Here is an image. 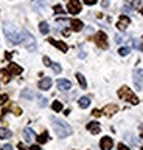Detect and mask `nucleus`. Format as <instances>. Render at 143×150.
I'll use <instances>...</instances> for the list:
<instances>
[{"instance_id":"1","label":"nucleus","mask_w":143,"mask_h":150,"mask_svg":"<svg viewBox=\"0 0 143 150\" xmlns=\"http://www.w3.org/2000/svg\"><path fill=\"white\" fill-rule=\"evenodd\" d=\"M3 33H5V36H6L9 43H14L16 45V43L22 42V33L13 23H9V22H5L3 23Z\"/></svg>"},{"instance_id":"2","label":"nucleus","mask_w":143,"mask_h":150,"mask_svg":"<svg viewBox=\"0 0 143 150\" xmlns=\"http://www.w3.org/2000/svg\"><path fill=\"white\" fill-rule=\"evenodd\" d=\"M51 122H53V129L59 138H65L72 135V127L67 122H64L62 119H56V118H51Z\"/></svg>"},{"instance_id":"3","label":"nucleus","mask_w":143,"mask_h":150,"mask_svg":"<svg viewBox=\"0 0 143 150\" xmlns=\"http://www.w3.org/2000/svg\"><path fill=\"white\" fill-rule=\"evenodd\" d=\"M118 96L122 98V99H124V101H129L131 104H134V105H137V104L140 102V101H139V98H137L135 94L129 90V87H126V85L122 87V88L118 90Z\"/></svg>"},{"instance_id":"4","label":"nucleus","mask_w":143,"mask_h":150,"mask_svg":"<svg viewBox=\"0 0 143 150\" xmlns=\"http://www.w3.org/2000/svg\"><path fill=\"white\" fill-rule=\"evenodd\" d=\"M20 43H24V45H25V48L26 50H28V51H36V40H34V37H33L31 34H30V33L28 31H22V42Z\"/></svg>"},{"instance_id":"5","label":"nucleus","mask_w":143,"mask_h":150,"mask_svg":"<svg viewBox=\"0 0 143 150\" xmlns=\"http://www.w3.org/2000/svg\"><path fill=\"white\" fill-rule=\"evenodd\" d=\"M93 40H95V43L100 48H103V50H106V48H109V45H107V36H106V33H103V31H98L95 36H93Z\"/></svg>"},{"instance_id":"6","label":"nucleus","mask_w":143,"mask_h":150,"mask_svg":"<svg viewBox=\"0 0 143 150\" xmlns=\"http://www.w3.org/2000/svg\"><path fill=\"white\" fill-rule=\"evenodd\" d=\"M67 9H69L70 14H78V13H81V3H79V0H69Z\"/></svg>"},{"instance_id":"7","label":"nucleus","mask_w":143,"mask_h":150,"mask_svg":"<svg viewBox=\"0 0 143 150\" xmlns=\"http://www.w3.org/2000/svg\"><path fill=\"white\" fill-rule=\"evenodd\" d=\"M132 77H134L135 87L139 88V90H142V88H143V71L135 70V71H134V74H132Z\"/></svg>"},{"instance_id":"8","label":"nucleus","mask_w":143,"mask_h":150,"mask_svg":"<svg viewBox=\"0 0 143 150\" xmlns=\"http://www.w3.org/2000/svg\"><path fill=\"white\" fill-rule=\"evenodd\" d=\"M100 147H101V150H111V149L114 147V141H112V138H109V136L101 138V141H100Z\"/></svg>"},{"instance_id":"9","label":"nucleus","mask_w":143,"mask_h":150,"mask_svg":"<svg viewBox=\"0 0 143 150\" xmlns=\"http://www.w3.org/2000/svg\"><path fill=\"white\" fill-rule=\"evenodd\" d=\"M131 23V20H129V17L128 16H122V17L118 19V23H117V28L120 30V31H124L126 28H128V25Z\"/></svg>"},{"instance_id":"10","label":"nucleus","mask_w":143,"mask_h":150,"mask_svg":"<svg viewBox=\"0 0 143 150\" xmlns=\"http://www.w3.org/2000/svg\"><path fill=\"white\" fill-rule=\"evenodd\" d=\"M48 42H50L51 45H54V47H56L58 50H61L62 53H65V51H67V50H69V47L65 45L64 42H61V40H56V39H48Z\"/></svg>"},{"instance_id":"11","label":"nucleus","mask_w":143,"mask_h":150,"mask_svg":"<svg viewBox=\"0 0 143 150\" xmlns=\"http://www.w3.org/2000/svg\"><path fill=\"white\" fill-rule=\"evenodd\" d=\"M56 85H58V88H59L61 91L70 90V87H72L70 81H67V79H58V81H56Z\"/></svg>"},{"instance_id":"12","label":"nucleus","mask_w":143,"mask_h":150,"mask_svg":"<svg viewBox=\"0 0 143 150\" xmlns=\"http://www.w3.org/2000/svg\"><path fill=\"white\" fill-rule=\"evenodd\" d=\"M8 71L11 74H16V76H19V74H22V67L20 65H17V64H14V62H11L9 65H8Z\"/></svg>"},{"instance_id":"13","label":"nucleus","mask_w":143,"mask_h":150,"mask_svg":"<svg viewBox=\"0 0 143 150\" xmlns=\"http://www.w3.org/2000/svg\"><path fill=\"white\" fill-rule=\"evenodd\" d=\"M87 130H89L92 135H98L100 130H101L100 122H89V124H87Z\"/></svg>"},{"instance_id":"14","label":"nucleus","mask_w":143,"mask_h":150,"mask_svg":"<svg viewBox=\"0 0 143 150\" xmlns=\"http://www.w3.org/2000/svg\"><path fill=\"white\" fill-rule=\"evenodd\" d=\"M117 110H118V107H117L115 104L106 105V107L103 108V115H106V116H112V115H115V113H117Z\"/></svg>"},{"instance_id":"15","label":"nucleus","mask_w":143,"mask_h":150,"mask_svg":"<svg viewBox=\"0 0 143 150\" xmlns=\"http://www.w3.org/2000/svg\"><path fill=\"white\" fill-rule=\"evenodd\" d=\"M51 79L50 77H44V79H41V82H39V88L41 90H50V87H51Z\"/></svg>"},{"instance_id":"16","label":"nucleus","mask_w":143,"mask_h":150,"mask_svg":"<svg viewBox=\"0 0 143 150\" xmlns=\"http://www.w3.org/2000/svg\"><path fill=\"white\" fill-rule=\"evenodd\" d=\"M70 28L73 30V31H81L82 28H84V25H82V22H81V20L73 19V20H70Z\"/></svg>"},{"instance_id":"17","label":"nucleus","mask_w":143,"mask_h":150,"mask_svg":"<svg viewBox=\"0 0 143 150\" xmlns=\"http://www.w3.org/2000/svg\"><path fill=\"white\" fill-rule=\"evenodd\" d=\"M0 79H2L3 84H8L11 81V73L8 70H0Z\"/></svg>"},{"instance_id":"18","label":"nucleus","mask_w":143,"mask_h":150,"mask_svg":"<svg viewBox=\"0 0 143 150\" xmlns=\"http://www.w3.org/2000/svg\"><path fill=\"white\" fill-rule=\"evenodd\" d=\"M24 138L26 142H31L33 139H34V132H33L31 129H25L24 130Z\"/></svg>"},{"instance_id":"19","label":"nucleus","mask_w":143,"mask_h":150,"mask_svg":"<svg viewBox=\"0 0 143 150\" xmlns=\"http://www.w3.org/2000/svg\"><path fill=\"white\" fill-rule=\"evenodd\" d=\"M79 107L81 108H87L90 105V98L89 96H82V98H79Z\"/></svg>"},{"instance_id":"20","label":"nucleus","mask_w":143,"mask_h":150,"mask_svg":"<svg viewBox=\"0 0 143 150\" xmlns=\"http://www.w3.org/2000/svg\"><path fill=\"white\" fill-rule=\"evenodd\" d=\"M11 136H13V133L8 129H0V139H9Z\"/></svg>"},{"instance_id":"21","label":"nucleus","mask_w":143,"mask_h":150,"mask_svg":"<svg viewBox=\"0 0 143 150\" xmlns=\"http://www.w3.org/2000/svg\"><path fill=\"white\" fill-rule=\"evenodd\" d=\"M39 31L42 34H48V31H50V26H48L47 22H41L39 23Z\"/></svg>"},{"instance_id":"22","label":"nucleus","mask_w":143,"mask_h":150,"mask_svg":"<svg viewBox=\"0 0 143 150\" xmlns=\"http://www.w3.org/2000/svg\"><path fill=\"white\" fill-rule=\"evenodd\" d=\"M76 79H78V82H79V87H81V88H87V82H86L84 76H82L81 73H76Z\"/></svg>"},{"instance_id":"23","label":"nucleus","mask_w":143,"mask_h":150,"mask_svg":"<svg viewBox=\"0 0 143 150\" xmlns=\"http://www.w3.org/2000/svg\"><path fill=\"white\" fill-rule=\"evenodd\" d=\"M22 98H24V99H34L36 96H34V93H33L31 90H28V88H26V90L22 91Z\"/></svg>"},{"instance_id":"24","label":"nucleus","mask_w":143,"mask_h":150,"mask_svg":"<svg viewBox=\"0 0 143 150\" xmlns=\"http://www.w3.org/2000/svg\"><path fill=\"white\" fill-rule=\"evenodd\" d=\"M9 112H13L16 116H20V115H22V110H20V107H19V105H16V104H11Z\"/></svg>"},{"instance_id":"25","label":"nucleus","mask_w":143,"mask_h":150,"mask_svg":"<svg viewBox=\"0 0 143 150\" xmlns=\"http://www.w3.org/2000/svg\"><path fill=\"white\" fill-rule=\"evenodd\" d=\"M47 141H48V135H47V132H44L42 135L37 136V142H39V144H45Z\"/></svg>"},{"instance_id":"26","label":"nucleus","mask_w":143,"mask_h":150,"mask_svg":"<svg viewBox=\"0 0 143 150\" xmlns=\"http://www.w3.org/2000/svg\"><path fill=\"white\" fill-rule=\"evenodd\" d=\"M51 108L54 110V112H61V110H62V104L59 102V101H54L51 104Z\"/></svg>"},{"instance_id":"27","label":"nucleus","mask_w":143,"mask_h":150,"mask_svg":"<svg viewBox=\"0 0 143 150\" xmlns=\"http://www.w3.org/2000/svg\"><path fill=\"white\" fill-rule=\"evenodd\" d=\"M129 51H131V50H129L128 47H122V48L118 50L120 56H128V54H129Z\"/></svg>"},{"instance_id":"28","label":"nucleus","mask_w":143,"mask_h":150,"mask_svg":"<svg viewBox=\"0 0 143 150\" xmlns=\"http://www.w3.org/2000/svg\"><path fill=\"white\" fill-rule=\"evenodd\" d=\"M37 101H39L41 107H45V105H47V99L44 98V96H37Z\"/></svg>"},{"instance_id":"29","label":"nucleus","mask_w":143,"mask_h":150,"mask_svg":"<svg viewBox=\"0 0 143 150\" xmlns=\"http://www.w3.org/2000/svg\"><path fill=\"white\" fill-rule=\"evenodd\" d=\"M54 13H56V14H64V9H62V6H61V5H54Z\"/></svg>"},{"instance_id":"30","label":"nucleus","mask_w":143,"mask_h":150,"mask_svg":"<svg viewBox=\"0 0 143 150\" xmlns=\"http://www.w3.org/2000/svg\"><path fill=\"white\" fill-rule=\"evenodd\" d=\"M51 68H53L54 73H61V65L59 64H51Z\"/></svg>"},{"instance_id":"31","label":"nucleus","mask_w":143,"mask_h":150,"mask_svg":"<svg viewBox=\"0 0 143 150\" xmlns=\"http://www.w3.org/2000/svg\"><path fill=\"white\" fill-rule=\"evenodd\" d=\"M5 102H8V94H0V105H3Z\"/></svg>"},{"instance_id":"32","label":"nucleus","mask_w":143,"mask_h":150,"mask_svg":"<svg viewBox=\"0 0 143 150\" xmlns=\"http://www.w3.org/2000/svg\"><path fill=\"white\" fill-rule=\"evenodd\" d=\"M42 60H44V65H47V67H51V64H53L48 56H44V59H42Z\"/></svg>"},{"instance_id":"33","label":"nucleus","mask_w":143,"mask_h":150,"mask_svg":"<svg viewBox=\"0 0 143 150\" xmlns=\"http://www.w3.org/2000/svg\"><path fill=\"white\" fill-rule=\"evenodd\" d=\"M132 5H129V3H126L124 5V6H123V11H124V13H131V11H132Z\"/></svg>"},{"instance_id":"34","label":"nucleus","mask_w":143,"mask_h":150,"mask_svg":"<svg viewBox=\"0 0 143 150\" xmlns=\"http://www.w3.org/2000/svg\"><path fill=\"white\" fill-rule=\"evenodd\" d=\"M118 150H131L128 146H124V144H118Z\"/></svg>"},{"instance_id":"35","label":"nucleus","mask_w":143,"mask_h":150,"mask_svg":"<svg viewBox=\"0 0 143 150\" xmlns=\"http://www.w3.org/2000/svg\"><path fill=\"white\" fill-rule=\"evenodd\" d=\"M2 150H14L13 146H9V144H5V146H2Z\"/></svg>"},{"instance_id":"36","label":"nucleus","mask_w":143,"mask_h":150,"mask_svg":"<svg viewBox=\"0 0 143 150\" xmlns=\"http://www.w3.org/2000/svg\"><path fill=\"white\" fill-rule=\"evenodd\" d=\"M97 2H98V0H84L86 5H95Z\"/></svg>"},{"instance_id":"37","label":"nucleus","mask_w":143,"mask_h":150,"mask_svg":"<svg viewBox=\"0 0 143 150\" xmlns=\"http://www.w3.org/2000/svg\"><path fill=\"white\" fill-rule=\"evenodd\" d=\"M103 112H100V110H93V116H101Z\"/></svg>"},{"instance_id":"38","label":"nucleus","mask_w":143,"mask_h":150,"mask_svg":"<svg viewBox=\"0 0 143 150\" xmlns=\"http://www.w3.org/2000/svg\"><path fill=\"white\" fill-rule=\"evenodd\" d=\"M101 5H103L104 8H106V6H109V0H101Z\"/></svg>"},{"instance_id":"39","label":"nucleus","mask_w":143,"mask_h":150,"mask_svg":"<svg viewBox=\"0 0 143 150\" xmlns=\"http://www.w3.org/2000/svg\"><path fill=\"white\" fill-rule=\"evenodd\" d=\"M30 150H42V149H41L39 146H31V147H30Z\"/></svg>"},{"instance_id":"40","label":"nucleus","mask_w":143,"mask_h":150,"mask_svg":"<svg viewBox=\"0 0 143 150\" xmlns=\"http://www.w3.org/2000/svg\"><path fill=\"white\" fill-rule=\"evenodd\" d=\"M62 34H64L65 37H69V34H70V30H64V31H62Z\"/></svg>"},{"instance_id":"41","label":"nucleus","mask_w":143,"mask_h":150,"mask_svg":"<svg viewBox=\"0 0 143 150\" xmlns=\"http://www.w3.org/2000/svg\"><path fill=\"white\" fill-rule=\"evenodd\" d=\"M132 6H140V0H134Z\"/></svg>"},{"instance_id":"42","label":"nucleus","mask_w":143,"mask_h":150,"mask_svg":"<svg viewBox=\"0 0 143 150\" xmlns=\"http://www.w3.org/2000/svg\"><path fill=\"white\" fill-rule=\"evenodd\" d=\"M17 147H19V150H26V149H25V146H24V144H19Z\"/></svg>"},{"instance_id":"43","label":"nucleus","mask_w":143,"mask_h":150,"mask_svg":"<svg viewBox=\"0 0 143 150\" xmlns=\"http://www.w3.org/2000/svg\"><path fill=\"white\" fill-rule=\"evenodd\" d=\"M142 136H143V127H142Z\"/></svg>"},{"instance_id":"44","label":"nucleus","mask_w":143,"mask_h":150,"mask_svg":"<svg viewBox=\"0 0 143 150\" xmlns=\"http://www.w3.org/2000/svg\"><path fill=\"white\" fill-rule=\"evenodd\" d=\"M142 14H143V8H142Z\"/></svg>"},{"instance_id":"45","label":"nucleus","mask_w":143,"mask_h":150,"mask_svg":"<svg viewBox=\"0 0 143 150\" xmlns=\"http://www.w3.org/2000/svg\"><path fill=\"white\" fill-rule=\"evenodd\" d=\"M142 150H143V147H142Z\"/></svg>"}]
</instances>
